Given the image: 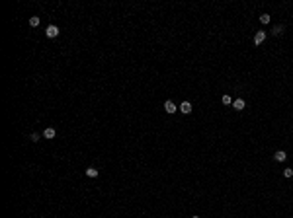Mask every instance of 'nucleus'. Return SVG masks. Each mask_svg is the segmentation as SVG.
<instances>
[{
  "label": "nucleus",
  "instance_id": "obj_15",
  "mask_svg": "<svg viewBox=\"0 0 293 218\" xmlns=\"http://www.w3.org/2000/svg\"><path fill=\"white\" fill-rule=\"evenodd\" d=\"M192 218H199V216H192Z\"/></svg>",
  "mask_w": 293,
  "mask_h": 218
},
{
  "label": "nucleus",
  "instance_id": "obj_8",
  "mask_svg": "<svg viewBox=\"0 0 293 218\" xmlns=\"http://www.w3.org/2000/svg\"><path fill=\"white\" fill-rule=\"evenodd\" d=\"M86 175H88V177H98V169H96V167H88Z\"/></svg>",
  "mask_w": 293,
  "mask_h": 218
},
{
  "label": "nucleus",
  "instance_id": "obj_7",
  "mask_svg": "<svg viewBox=\"0 0 293 218\" xmlns=\"http://www.w3.org/2000/svg\"><path fill=\"white\" fill-rule=\"evenodd\" d=\"M233 107L237 109V111H240V109H244V101H242V99H237V101L233 103Z\"/></svg>",
  "mask_w": 293,
  "mask_h": 218
},
{
  "label": "nucleus",
  "instance_id": "obj_12",
  "mask_svg": "<svg viewBox=\"0 0 293 218\" xmlns=\"http://www.w3.org/2000/svg\"><path fill=\"white\" fill-rule=\"evenodd\" d=\"M283 175H285V177H291V175H293V169H291V167H285V169H283Z\"/></svg>",
  "mask_w": 293,
  "mask_h": 218
},
{
  "label": "nucleus",
  "instance_id": "obj_2",
  "mask_svg": "<svg viewBox=\"0 0 293 218\" xmlns=\"http://www.w3.org/2000/svg\"><path fill=\"white\" fill-rule=\"evenodd\" d=\"M264 41H266V33H264V31H258L256 35H254V43H256V45H262Z\"/></svg>",
  "mask_w": 293,
  "mask_h": 218
},
{
  "label": "nucleus",
  "instance_id": "obj_13",
  "mask_svg": "<svg viewBox=\"0 0 293 218\" xmlns=\"http://www.w3.org/2000/svg\"><path fill=\"white\" fill-rule=\"evenodd\" d=\"M221 101H223L225 105H229V103H231V96H223V99H221Z\"/></svg>",
  "mask_w": 293,
  "mask_h": 218
},
{
  "label": "nucleus",
  "instance_id": "obj_10",
  "mask_svg": "<svg viewBox=\"0 0 293 218\" xmlns=\"http://www.w3.org/2000/svg\"><path fill=\"white\" fill-rule=\"evenodd\" d=\"M39 138H41L39 132H32V136H30V140H32V142H39Z\"/></svg>",
  "mask_w": 293,
  "mask_h": 218
},
{
  "label": "nucleus",
  "instance_id": "obj_11",
  "mask_svg": "<svg viewBox=\"0 0 293 218\" xmlns=\"http://www.w3.org/2000/svg\"><path fill=\"white\" fill-rule=\"evenodd\" d=\"M260 22L262 23H268V22H270V16H268V14H262V16H260Z\"/></svg>",
  "mask_w": 293,
  "mask_h": 218
},
{
  "label": "nucleus",
  "instance_id": "obj_1",
  "mask_svg": "<svg viewBox=\"0 0 293 218\" xmlns=\"http://www.w3.org/2000/svg\"><path fill=\"white\" fill-rule=\"evenodd\" d=\"M45 33H47V37H57V35H59V27H57V25H49V27L45 29Z\"/></svg>",
  "mask_w": 293,
  "mask_h": 218
},
{
  "label": "nucleus",
  "instance_id": "obj_9",
  "mask_svg": "<svg viewBox=\"0 0 293 218\" xmlns=\"http://www.w3.org/2000/svg\"><path fill=\"white\" fill-rule=\"evenodd\" d=\"M30 25H32V27H37V25H39V18H37V16L30 18Z\"/></svg>",
  "mask_w": 293,
  "mask_h": 218
},
{
  "label": "nucleus",
  "instance_id": "obj_4",
  "mask_svg": "<svg viewBox=\"0 0 293 218\" xmlns=\"http://www.w3.org/2000/svg\"><path fill=\"white\" fill-rule=\"evenodd\" d=\"M285 158H287V154L283 152V150H278V152L274 154V160H276V162H283Z\"/></svg>",
  "mask_w": 293,
  "mask_h": 218
},
{
  "label": "nucleus",
  "instance_id": "obj_6",
  "mask_svg": "<svg viewBox=\"0 0 293 218\" xmlns=\"http://www.w3.org/2000/svg\"><path fill=\"white\" fill-rule=\"evenodd\" d=\"M43 136H45V138H55V129H51V127H49V129H45V131H43Z\"/></svg>",
  "mask_w": 293,
  "mask_h": 218
},
{
  "label": "nucleus",
  "instance_id": "obj_3",
  "mask_svg": "<svg viewBox=\"0 0 293 218\" xmlns=\"http://www.w3.org/2000/svg\"><path fill=\"white\" fill-rule=\"evenodd\" d=\"M180 111H182L184 115H188V113L192 111V103H190V101H182V105H180Z\"/></svg>",
  "mask_w": 293,
  "mask_h": 218
},
{
  "label": "nucleus",
  "instance_id": "obj_14",
  "mask_svg": "<svg viewBox=\"0 0 293 218\" xmlns=\"http://www.w3.org/2000/svg\"><path fill=\"white\" fill-rule=\"evenodd\" d=\"M282 31H283V27H282V25H278V27L274 29V35H280V33H282Z\"/></svg>",
  "mask_w": 293,
  "mask_h": 218
},
{
  "label": "nucleus",
  "instance_id": "obj_5",
  "mask_svg": "<svg viewBox=\"0 0 293 218\" xmlns=\"http://www.w3.org/2000/svg\"><path fill=\"white\" fill-rule=\"evenodd\" d=\"M164 109H166V113H174V111H178L172 101H166V103H164Z\"/></svg>",
  "mask_w": 293,
  "mask_h": 218
}]
</instances>
